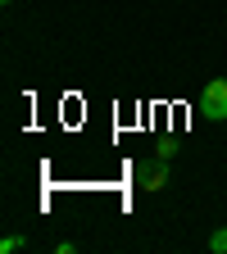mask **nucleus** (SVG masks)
Returning a JSON list of instances; mask_svg holds the SVG:
<instances>
[{"mask_svg":"<svg viewBox=\"0 0 227 254\" xmlns=\"http://www.w3.org/2000/svg\"><path fill=\"white\" fill-rule=\"evenodd\" d=\"M196 109L209 118V123H223L227 118V77H209L196 95Z\"/></svg>","mask_w":227,"mask_h":254,"instance_id":"f257e3e1","label":"nucleus"},{"mask_svg":"<svg viewBox=\"0 0 227 254\" xmlns=\"http://www.w3.org/2000/svg\"><path fill=\"white\" fill-rule=\"evenodd\" d=\"M132 182L141 186V190H164V182H168V159H137V168H132Z\"/></svg>","mask_w":227,"mask_h":254,"instance_id":"f03ea898","label":"nucleus"},{"mask_svg":"<svg viewBox=\"0 0 227 254\" xmlns=\"http://www.w3.org/2000/svg\"><path fill=\"white\" fill-rule=\"evenodd\" d=\"M209 250H214V254H227V227H218V232L209 236Z\"/></svg>","mask_w":227,"mask_h":254,"instance_id":"7ed1b4c3","label":"nucleus"},{"mask_svg":"<svg viewBox=\"0 0 227 254\" xmlns=\"http://www.w3.org/2000/svg\"><path fill=\"white\" fill-rule=\"evenodd\" d=\"M14 250H23V236H5L0 241V254H14Z\"/></svg>","mask_w":227,"mask_h":254,"instance_id":"20e7f679","label":"nucleus"},{"mask_svg":"<svg viewBox=\"0 0 227 254\" xmlns=\"http://www.w3.org/2000/svg\"><path fill=\"white\" fill-rule=\"evenodd\" d=\"M5 5H14V0H5Z\"/></svg>","mask_w":227,"mask_h":254,"instance_id":"39448f33","label":"nucleus"}]
</instances>
